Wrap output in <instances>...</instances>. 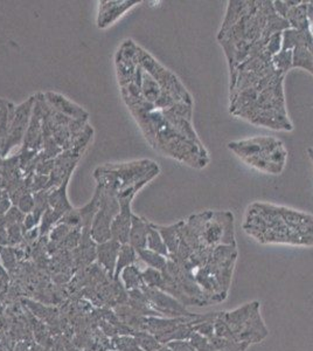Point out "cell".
Here are the masks:
<instances>
[{"label": "cell", "instance_id": "cell-8", "mask_svg": "<svg viewBox=\"0 0 313 351\" xmlns=\"http://www.w3.org/2000/svg\"><path fill=\"white\" fill-rule=\"evenodd\" d=\"M99 189V206L95 218L92 220L90 237L97 245L111 239V223L118 215L119 204L114 192Z\"/></svg>", "mask_w": 313, "mask_h": 351}, {"label": "cell", "instance_id": "cell-29", "mask_svg": "<svg viewBox=\"0 0 313 351\" xmlns=\"http://www.w3.org/2000/svg\"><path fill=\"white\" fill-rule=\"evenodd\" d=\"M0 254L3 258L5 266L6 268H12L16 263V256L13 254V251L11 248L8 247H0Z\"/></svg>", "mask_w": 313, "mask_h": 351}, {"label": "cell", "instance_id": "cell-22", "mask_svg": "<svg viewBox=\"0 0 313 351\" xmlns=\"http://www.w3.org/2000/svg\"><path fill=\"white\" fill-rule=\"evenodd\" d=\"M134 336L143 351H157L163 347V344L160 343L158 339H155V336L149 331H135Z\"/></svg>", "mask_w": 313, "mask_h": 351}, {"label": "cell", "instance_id": "cell-2", "mask_svg": "<svg viewBox=\"0 0 313 351\" xmlns=\"http://www.w3.org/2000/svg\"><path fill=\"white\" fill-rule=\"evenodd\" d=\"M281 33L275 34L263 52L229 74V112L258 127L291 132L294 125L286 109V75L273 64V58L281 51Z\"/></svg>", "mask_w": 313, "mask_h": 351}, {"label": "cell", "instance_id": "cell-13", "mask_svg": "<svg viewBox=\"0 0 313 351\" xmlns=\"http://www.w3.org/2000/svg\"><path fill=\"white\" fill-rule=\"evenodd\" d=\"M121 246H122L121 243L112 239L108 240L105 243H99L96 246V259L110 276H114L115 274L116 263L118 259Z\"/></svg>", "mask_w": 313, "mask_h": 351}, {"label": "cell", "instance_id": "cell-17", "mask_svg": "<svg viewBox=\"0 0 313 351\" xmlns=\"http://www.w3.org/2000/svg\"><path fill=\"white\" fill-rule=\"evenodd\" d=\"M138 258L137 251L135 248L131 247L129 243H124L121 246L119 250L118 259H117V263H116L115 274H114V279L117 281L121 273L129 267L131 265H135L136 260Z\"/></svg>", "mask_w": 313, "mask_h": 351}, {"label": "cell", "instance_id": "cell-16", "mask_svg": "<svg viewBox=\"0 0 313 351\" xmlns=\"http://www.w3.org/2000/svg\"><path fill=\"white\" fill-rule=\"evenodd\" d=\"M181 223H183V220H180V221L173 223V225H170V226H162V225H155V228L158 230L160 236L163 238L164 243H165L167 250L170 252V256L175 254L178 251Z\"/></svg>", "mask_w": 313, "mask_h": 351}, {"label": "cell", "instance_id": "cell-6", "mask_svg": "<svg viewBox=\"0 0 313 351\" xmlns=\"http://www.w3.org/2000/svg\"><path fill=\"white\" fill-rule=\"evenodd\" d=\"M159 175L158 164L150 160H135L117 165H104L95 171L99 186L114 193H121L137 185L145 186Z\"/></svg>", "mask_w": 313, "mask_h": 351}, {"label": "cell", "instance_id": "cell-25", "mask_svg": "<svg viewBox=\"0 0 313 351\" xmlns=\"http://www.w3.org/2000/svg\"><path fill=\"white\" fill-rule=\"evenodd\" d=\"M190 341L197 351H218L215 349L214 346L210 343V339L205 336L200 335L198 332H195Z\"/></svg>", "mask_w": 313, "mask_h": 351}, {"label": "cell", "instance_id": "cell-26", "mask_svg": "<svg viewBox=\"0 0 313 351\" xmlns=\"http://www.w3.org/2000/svg\"><path fill=\"white\" fill-rule=\"evenodd\" d=\"M16 208H19L20 211L23 212L24 215L32 213V212L34 211V208H36V199H34V197H33L29 192L25 193L24 196L21 197V198L18 200Z\"/></svg>", "mask_w": 313, "mask_h": 351}, {"label": "cell", "instance_id": "cell-12", "mask_svg": "<svg viewBox=\"0 0 313 351\" xmlns=\"http://www.w3.org/2000/svg\"><path fill=\"white\" fill-rule=\"evenodd\" d=\"M44 97H46L48 104L61 115L79 122H86L88 120V112L73 101L68 100L67 97L52 92L46 93Z\"/></svg>", "mask_w": 313, "mask_h": 351}, {"label": "cell", "instance_id": "cell-4", "mask_svg": "<svg viewBox=\"0 0 313 351\" xmlns=\"http://www.w3.org/2000/svg\"><path fill=\"white\" fill-rule=\"evenodd\" d=\"M242 228L258 243L313 247V216L294 208L255 202L247 208Z\"/></svg>", "mask_w": 313, "mask_h": 351}, {"label": "cell", "instance_id": "cell-24", "mask_svg": "<svg viewBox=\"0 0 313 351\" xmlns=\"http://www.w3.org/2000/svg\"><path fill=\"white\" fill-rule=\"evenodd\" d=\"M142 276H143L144 284L147 287L157 288V289L163 287V271L147 267L145 271H142Z\"/></svg>", "mask_w": 313, "mask_h": 351}, {"label": "cell", "instance_id": "cell-1", "mask_svg": "<svg viewBox=\"0 0 313 351\" xmlns=\"http://www.w3.org/2000/svg\"><path fill=\"white\" fill-rule=\"evenodd\" d=\"M122 95L151 147L190 168L210 163L193 124L195 101L175 73L159 64L134 41L117 56Z\"/></svg>", "mask_w": 313, "mask_h": 351}, {"label": "cell", "instance_id": "cell-21", "mask_svg": "<svg viewBox=\"0 0 313 351\" xmlns=\"http://www.w3.org/2000/svg\"><path fill=\"white\" fill-rule=\"evenodd\" d=\"M208 339L218 351H246L247 348L249 347V344L230 341V339L216 336L215 334Z\"/></svg>", "mask_w": 313, "mask_h": 351}, {"label": "cell", "instance_id": "cell-11", "mask_svg": "<svg viewBox=\"0 0 313 351\" xmlns=\"http://www.w3.org/2000/svg\"><path fill=\"white\" fill-rule=\"evenodd\" d=\"M140 1H129V0H108L99 1V16H97V26L99 28H105L112 25L118 18L123 16L130 8Z\"/></svg>", "mask_w": 313, "mask_h": 351}, {"label": "cell", "instance_id": "cell-18", "mask_svg": "<svg viewBox=\"0 0 313 351\" xmlns=\"http://www.w3.org/2000/svg\"><path fill=\"white\" fill-rule=\"evenodd\" d=\"M121 278H122V281H123L124 287L127 291L142 289V288L145 287L142 271L135 265H131L129 267L125 268L121 273Z\"/></svg>", "mask_w": 313, "mask_h": 351}, {"label": "cell", "instance_id": "cell-10", "mask_svg": "<svg viewBox=\"0 0 313 351\" xmlns=\"http://www.w3.org/2000/svg\"><path fill=\"white\" fill-rule=\"evenodd\" d=\"M147 301L151 307L153 308L163 317H183V316H193L190 311L178 300L167 294L165 291L157 288L143 287Z\"/></svg>", "mask_w": 313, "mask_h": 351}, {"label": "cell", "instance_id": "cell-15", "mask_svg": "<svg viewBox=\"0 0 313 351\" xmlns=\"http://www.w3.org/2000/svg\"><path fill=\"white\" fill-rule=\"evenodd\" d=\"M69 177L60 184L59 186L54 190V191L48 193V205L49 208L54 210V211L60 213L61 216H64V213L72 210V205L68 202L67 197V186L68 182H69Z\"/></svg>", "mask_w": 313, "mask_h": 351}, {"label": "cell", "instance_id": "cell-20", "mask_svg": "<svg viewBox=\"0 0 313 351\" xmlns=\"http://www.w3.org/2000/svg\"><path fill=\"white\" fill-rule=\"evenodd\" d=\"M137 254H138L139 259L142 260L147 267L153 268V269L160 271H163L166 268V256H160L158 253L147 250V248L137 252Z\"/></svg>", "mask_w": 313, "mask_h": 351}, {"label": "cell", "instance_id": "cell-28", "mask_svg": "<svg viewBox=\"0 0 313 351\" xmlns=\"http://www.w3.org/2000/svg\"><path fill=\"white\" fill-rule=\"evenodd\" d=\"M172 351H197L193 344L190 343V339L186 341H173L166 344Z\"/></svg>", "mask_w": 313, "mask_h": 351}, {"label": "cell", "instance_id": "cell-27", "mask_svg": "<svg viewBox=\"0 0 313 351\" xmlns=\"http://www.w3.org/2000/svg\"><path fill=\"white\" fill-rule=\"evenodd\" d=\"M72 230L73 228L64 225V223H58L55 228L51 230V239H52L53 243H61L72 232Z\"/></svg>", "mask_w": 313, "mask_h": 351}, {"label": "cell", "instance_id": "cell-30", "mask_svg": "<svg viewBox=\"0 0 313 351\" xmlns=\"http://www.w3.org/2000/svg\"><path fill=\"white\" fill-rule=\"evenodd\" d=\"M308 155H309L310 160H311L313 164V148L308 149Z\"/></svg>", "mask_w": 313, "mask_h": 351}, {"label": "cell", "instance_id": "cell-7", "mask_svg": "<svg viewBox=\"0 0 313 351\" xmlns=\"http://www.w3.org/2000/svg\"><path fill=\"white\" fill-rule=\"evenodd\" d=\"M238 342L258 343L266 339L269 330L260 314V304L251 302L233 311L220 313Z\"/></svg>", "mask_w": 313, "mask_h": 351}, {"label": "cell", "instance_id": "cell-3", "mask_svg": "<svg viewBox=\"0 0 313 351\" xmlns=\"http://www.w3.org/2000/svg\"><path fill=\"white\" fill-rule=\"evenodd\" d=\"M288 21L269 0H229L218 33L229 74L253 56L263 52L273 36L289 29Z\"/></svg>", "mask_w": 313, "mask_h": 351}, {"label": "cell", "instance_id": "cell-14", "mask_svg": "<svg viewBox=\"0 0 313 351\" xmlns=\"http://www.w3.org/2000/svg\"><path fill=\"white\" fill-rule=\"evenodd\" d=\"M151 221L132 215V223H131L130 234H129V245L135 248L136 251H142L147 248V234L150 231Z\"/></svg>", "mask_w": 313, "mask_h": 351}, {"label": "cell", "instance_id": "cell-9", "mask_svg": "<svg viewBox=\"0 0 313 351\" xmlns=\"http://www.w3.org/2000/svg\"><path fill=\"white\" fill-rule=\"evenodd\" d=\"M36 104V99L29 97V100L26 101L19 107H16L13 112L12 120L8 127V136L5 140L4 147L1 149V156L8 155L16 145H19L26 136L31 117H32L33 109Z\"/></svg>", "mask_w": 313, "mask_h": 351}, {"label": "cell", "instance_id": "cell-19", "mask_svg": "<svg viewBox=\"0 0 313 351\" xmlns=\"http://www.w3.org/2000/svg\"><path fill=\"white\" fill-rule=\"evenodd\" d=\"M147 248L158 253L160 256H166V258L170 256V252L167 250L163 238L160 236L158 230L155 228V223H151L150 231L147 234Z\"/></svg>", "mask_w": 313, "mask_h": 351}, {"label": "cell", "instance_id": "cell-31", "mask_svg": "<svg viewBox=\"0 0 313 351\" xmlns=\"http://www.w3.org/2000/svg\"><path fill=\"white\" fill-rule=\"evenodd\" d=\"M157 351H172L171 350L170 348L167 347V346H163V347L160 348V349H158Z\"/></svg>", "mask_w": 313, "mask_h": 351}, {"label": "cell", "instance_id": "cell-23", "mask_svg": "<svg viewBox=\"0 0 313 351\" xmlns=\"http://www.w3.org/2000/svg\"><path fill=\"white\" fill-rule=\"evenodd\" d=\"M112 349L115 351H143L134 335H119L112 339Z\"/></svg>", "mask_w": 313, "mask_h": 351}, {"label": "cell", "instance_id": "cell-5", "mask_svg": "<svg viewBox=\"0 0 313 351\" xmlns=\"http://www.w3.org/2000/svg\"><path fill=\"white\" fill-rule=\"evenodd\" d=\"M230 152L250 168L268 175H281L288 162L286 145L273 136H256L227 144Z\"/></svg>", "mask_w": 313, "mask_h": 351}]
</instances>
